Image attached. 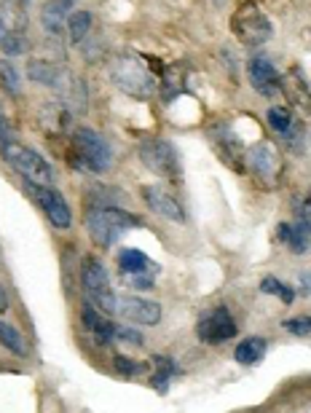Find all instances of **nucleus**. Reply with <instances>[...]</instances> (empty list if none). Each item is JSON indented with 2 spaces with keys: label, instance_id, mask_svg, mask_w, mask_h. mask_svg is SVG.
<instances>
[{
  "label": "nucleus",
  "instance_id": "6e6552de",
  "mask_svg": "<svg viewBox=\"0 0 311 413\" xmlns=\"http://www.w3.org/2000/svg\"><path fill=\"white\" fill-rule=\"evenodd\" d=\"M196 336L204 344H223L228 338L237 336V322L228 314V309H212L209 314H204L199 325H196Z\"/></svg>",
  "mask_w": 311,
  "mask_h": 413
},
{
  "label": "nucleus",
  "instance_id": "0eeeda50",
  "mask_svg": "<svg viewBox=\"0 0 311 413\" xmlns=\"http://www.w3.org/2000/svg\"><path fill=\"white\" fill-rule=\"evenodd\" d=\"M234 30H237V35L247 46H260L263 41L271 38V22L255 6H247L234 19Z\"/></svg>",
  "mask_w": 311,
  "mask_h": 413
},
{
  "label": "nucleus",
  "instance_id": "4468645a",
  "mask_svg": "<svg viewBox=\"0 0 311 413\" xmlns=\"http://www.w3.org/2000/svg\"><path fill=\"white\" fill-rule=\"evenodd\" d=\"M67 16H70V0H48L41 8L46 32H60L62 27H67Z\"/></svg>",
  "mask_w": 311,
  "mask_h": 413
},
{
  "label": "nucleus",
  "instance_id": "e433bc0d",
  "mask_svg": "<svg viewBox=\"0 0 311 413\" xmlns=\"http://www.w3.org/2000/svg\"><path fill=\"white\" fill-rule=\"evenodd\" d=\"M290 231H293L290 223H282L279 231H277V233H279V242H287V239H290Z\"/></svg>",
  "mask_w": 311,
  "mask_h": 413
},
{
  "label": "nucleus",
  "instance_id": "f257e3e1",
  "mask_svg": "<svg viewBox=\"0 0 311 413\" xmlns=\"http://www.w3.org/2000/svg\"><path fill=\"white\" fill-rule=\"evenodd\" d=\"M91 239L100 247H113V242H119L121 236L129 229L140 226V217L124 212L119 207H91L89 217H86Z\"/></svg>",
  "mask_w": 311,
  "mask_h": 413
},
{
  "label": "nucleus",
  "instance_id": "c9c22d12",
  "mask_svg": "<svg viewBox=\"0 0 311 413\" xmlns=\"http://www.w3.org/2000/svg\"><path fill=\"white\" fill-rule=\"evenodd\" d=\"M300 217H303L306 223H311V194H309V199L303 201V207H300Z\"/></svg>",
  "mask_w": 311,
  "mask_h": 413
},
{
  "label": "nucleus",
  "instance_id": "aec40b11",
  "mask_svg": "<svg viewBox=\"0 0 311 413\" xmlns=\"http://www.w3.org/2000/svg\"><path fill=\"white\" fill-rule=\"evenodd\" d=\"M250 164L258 175H266V177H274L277 172V156L268 145H258L250 151Z\"/></svg>",
  "mask_w": 311,
  "mask_h": 413
},
{
  "label": "nucleus",
  "instance_id": "a878e982",
  "mask_svg": "<svg viewBox=\"0 0 311 413\" xmlns=\"http://www.w3.org/2000/svg\"><path fill=\"white\" fill-rule=\"evenodd\" d=\"M287 245H290L293 252H306L309 245H311V223H306V220L300 217L296 226H293V231H290Z\"/></svg>",
  "mask_w": 311,
  "mask_h": 413
},
{
  "label": "nucleus",
  "instance_id": "412c9836",
  "mask_svg": "<svg viewBox=\"0 0 311 413\" xmlns=\"http://www.w3.org/2000/svg\"><path fill=\"white\" fill-rule=\"evenodd\" d=\"M0 48H3V54H6V57H22V54H27V51H30V41H27V35H25V32L8 30L3 38H0Z\"/></svg>",
  "mask_w": 311,
  "mask_h": 413
},
{
  "label": "nucleus",
  "instance_id": "39448f33",
  "mask_svg": "<svg viewBox=\"0 0 311 413\" xmlns=\"http://www.w3.org/2000/svg\"><path fill=\"white\" fill-rule=\"evenodd\" d=\"M25 191H27L32 199H35V204H38L46 215H48V220H51L57 229H70V223H73V212H70L67 201L62 199V194L57 191V188L25 180Z\"/></svg>",
  "mask_w": 311,
  "mask_h": 413
},
{
  "label": "nucleus",
  "instance_id": "c756f323",
  "mask_svg": "<svg viewBox=\"0 0 311 413\" xmlns=\"http://www.w3.org/2000/svg\"><path fill=\"white\" fill-rule=\"evenodd\" d=\"M268 123H271V129H277L279 135H287V132L293 129V116H290L287 107H271V110H268Z\"/></svg>",
  "mask_w": 311,
  "mask_h": 413
},
{
  "label": "nucleus",
  "instance_id": "72a5a7b5",
  "mask_svg": "<svg viewBox=\"0 0 311 413\" xmlns=\"http://www.w3.org/2000/svg\"><path fill=\"white\" fill-rule=\"evenodd\" d=\"M11 142H16L14 140V129H11V121L0 113V151L6 148V145H11Z\"/></svg>",
  "mask_w": 311,
  "mask_h": 413
},
{
  "label": "nucleus",
  "instance_id": "4be33fe9",
  "mask_svg": "<svg viewBox=\"0 0 311 413\" xmlns=\"http://www.w3.org/2000/svg\"><path fill=\"white\" fill-rule=\"evenodd\" d=\"M89 30H91L89 11H73V14L67 16V35H70V43H81Z\"/></svg>",
  "mask_w": 311,
  "mask_h": 413
},
{
  "label": "nucleus",
  "instance_id": "bb28decb",
  "mask_svg": "<svg viewBox=\"0 0 311 413\" xmlns=\"http://www.w3.org/2000/svg\"><path fill=\"white\" fill-rule=\"evenodd\" d=\"M89 301L97 309H100V311H105V314H116V311H119V298L113 295V290H110V287H102V290H91L89 292Z\"/></svg>",
  "mask_w": 311,
  "mask_h": 413
},
{
  "label": "nucleus",
  "instance_id": "f3484780",
  "mask_svg": "<svg viewBox=\"0 0 311 413\" xmlns=\"http://www.w3.org/2000/svg\"><path fill=\"white\" fill-rule=\"evenodd\" d=\"M62 70L60 65H51V62H41L35 60L27 65V78L35 81V83H44V86H51V89H57L60 86V78H62Z\"/></svg>",
  "mask_w": 311,
  "mask_h": 413
},
{
  "label": "nucleus",
  "instance_id": "dca6fc26",
  "mask_svg": "<svg viewBox=\"0 0 311 413\" xmlns=\"http://www.w3.org/2000/svg\"><path fill=\"white\" fill-rule=\"evenodd\" d=\"M212 137L218 140V154H220L228 164H237V158H241V151H244L241 140H239L228 126H215Z\"/></svg>",
  "mask_w": 311,
  "mask_h": 413
},
{
  "label": "nucleus",
  "instance_id": "423d86ee",
  "mask_svg": "<svg viewBox=\"0 0 311 413\" xmlns=\"http://www.w3.org/2000/svg\"><path fill=\"white\" fill-rule=\"evenodd\" d=\"M140 158L143 164L153 172V175H161V177H175L180 172V161L175 148L166 142V140H145L140 145Z\"/></svg>",
  "mask_w": 311,
  "mask_h": 413
},
{
  "label": "nucleus",
  "instance_id": "b1692460",
  "mask_svg": "<svg viewBox=\"0 0 311 413\" xmlns=\"http://www.w3.org/2000/svg\"><path fill=\"white\" fill-rule=\"evenodd\" d=\"M0 92H6L8 97H19L22 92V78L8 60H0Z\"/></svg>",
  "mask_w": 311,
  "mask_h": 413
},
{
  "label": "nucleus",
  "instance_id": "5701e85b",
  "mask_svg": "<svg viewBox=\"0 0 311 413\" xmlns=\"http://www.w3.org/2000/svg\"><path fill=\"white\" fill-rule=\"evenodd\" d=\"M284 89L293 94V100H296L303 110H311V94H309V89H306V81L300 78V70H298V67L290 73V78L284 81Z\"/></svg>",
  "mask_w": 311,
  "mask_h": 413
},
{
  "label": "nucleus",
  "instance_id": "f03ea898",
  "mask_svg": "<svg viewBox=\"0 0 311 413\" xmlns=\"http://www.w3.org/2000/svg\"><path fill=\"white\" fill-rule=\"evenodd\" d=\"M73 164L78 169H86V172H105V169L113 164V151L110 145L105 142L102 135H97L89 126H81L73 132Z\"/></svg>",
  "mask_w": 311,
  "mask_h": 413
},
{
  "label": "nucleus",
  "instance_id": "a19ab883",
  "mask_svg": "<svg viewBox=\"0 0 311 413\" xmlns=\"http://www.w3.org/2000/svg\"><path fill=\"white\" fill-rule=\"evenodd\" d=\"M70 3H73V0H70Z\"/></svg>",
  "mask_w": 311,
  "mask_h": 413
},
{
  "label": "nucleus",
  "instance_id": "20e7f679",
  "mask_svg": "<svg viewBox=\"0 0 311 413\" xmlns=\"http://www.w3.org/2000/svg\"><path fill=\"white\" fill-rule=\"evenodd\" d=\"M0 154H3V158H6L25 180L38 183V185L54 183V169H51V164H48L41 154H35L32 148H25V145L11 142V145H6Z\"/></svg>",
  "mask_w": 311,
  "mask_h": 413
},
{
  "label": "nucleus",
  "instance_id": "473e14b6",
  "mask_svg": "<svg viewBox=\"0 0 311 413\" xmlns=\"http://www.w3.org/2000/svg\"><path fill=\"white\" fill-rule=\"evenodd\" d=\"M113 365H116V370L124 373V376H137V373H143V365H140V363H132V360H126V357H116Z\"/></svg>",
  "mask_w": 311,
  "mask_h": 413
},
{
  "label": "nucleus",
  "instance_id": "6ab92c4d",
  "mask_svg": "<svg viewBox=\"0 0 311 413\" xmlns=\"http://www.w3.org/2000/svg\"><path fill=\"white\" fill-rule=\"evenodd\" d=\"M263 354H266V341L252 336V338H244V341L239 344L234 357H237L239 365H255L258 360H263Z\"/></svg>",
  "mask_w": 311,
  "mask_h": 413
},
{
  "label": "nucleus",
  "instance_id": "ddd939ff",
  "mask_svg": "<svg viewBox=\"0 0 311 413\" xmlns=\"http://www.w3.org/2000/svg\"><path fill=\"white\" fill-rule=\"evenodd\" d=\"M119 266L124 274H156V271H159V266H153L148 255H145L143 250H134V247L121 250Z\"/></svg>",
  "mask_w": 311,
  "mask_h": 413
},
{
  "label": "nucleus",
  "instance_id": "9b49d317",
  "mask_svg": "<svg viewBox=\"0 0 311 413\" xmlns=\"http://www.w3.org/2000/svg\"><path fill=\"white\" fill-rule=\"evenodd\" d=\"M250 83L255 86V92L263 94V97H274L282 89V78L274 70L271 60L266 57H255L250 62Z\"/></svg>",
  "mask_w": 311,
  "mask_h": 413
},
{
  "label": "nucleus",
  "instance_id": "c85d7f7f",
  "mask_svg": "<svg viewBox=\"0 0 311 413\" xmlns=\"http://www.w3.org/2000/svg\"><path fill=\"white\" fill-rule=\"evenodd\" d=\"M89 199H91V207H119V191H113V188H102V185H94L89 191Z\"/></svg>",
  "mask_w": 311,
  "mask_h": 413
},
{
  "label": "nucleus",
  "instance_id": "f704fd0d",
  "mask_svg": "<svg viewBox=\"0 0 311 413\" xmlns=\"http://www.w3.org/2000/svg\"><path fill=\"white\" fill-rule=\"evenodd\" d=\"M116 338L126 341V344H134V346H143V336L134 327H116Z\"/></svg>",
  "mask_w": 311,
  "mask_h": 413
},
{
  "label": "nucleus",
  "instance_id": "a211bd4d",
  "mask_svg": "<svg viewBox=\"0 0 311 413\" xmlns=\"http://www.w3.org/2000/svg\"><path fill=\"white\" fill-rule=\"evenodd\" d=\"M81 279H84V287H86V292L91 290H102V287H110V276H107V271H105V266L100 263V260L94 258H86L84 260V269H81Z\"/></svg>",
  "mask_w": 311,
  "mask_h": 413
},
{
  "label": "nucleus",
  "instance_id": "f8f14e48",
  "mask_svg": "<svg viewBox=\"0 0 311 413\" xmlns=\"http://www.w3.org/2000/svg\"><path fill=\"white\" fill-rule=\"evenodd\" d=\"M73 121V110L65 102H48L41 107V126L46 132H67Z\"/></svg>",
  "mask_w": 311,
  "mask_h": 413
},
{
  "label": "nucleus",
  "instance_id": "2f4dec72",
  "mask_svg": "<svg viewBox=\"0 0 311 413\" xmlns=\"http://www.w3.org/2000/svg\"><path fill=\"white\" fill-rule=\"evenodd\" d=\"M126 285L129 287H137V290H150L153 287V274H124Z\"/></svg>",
  "mask_w": 311,
  "mask_h": 413
},
{
  "label": "nucleus",
  "instance_id": "1a4fd4ad",
  "mask_svg": "<svg viewBox=\"0 0 311 413\" xmlns=\"http://www.w3.org/2000/svg\"><path fill=\"white\" fill-rule=\"evenodd\" d=\"M119 314L134 325H159L161 322V306L156 301L137 298V295L119 298Z\"/></svg>",
  "mask_w": 311,
  "mask_h": 413
},
{
  "label": "nucleus",
  "instance_id": "4c0bfd02",
  "mask_svg": "<svg viewBox=\"0 0 311 413\" xmlns=\"http://www.w3.org/2000/svg\"><path fill=\"white\" fill-rule=\"evenodd\" d=\"M8 309V295H6V290L0 287V311H6Z\"/></svg>",
  "mask_w": 311,
  "mask_h": 413
},
{
  "label": "nucleus",
  "instance_id": "7c9ffc66",
  "mask_svg": "<svg viewBox=\"0 0 311 413\" xmlns=\"http://www.w3.org/2000/svg\"><path fill=\"white\" fill-rule=\"evenodd\" d=\"M293 336H309L311 333V317H293V320L282 322Z\"/></svg>",
  "mask_w": 311,
  "mask_h": 413
},
{
  "label": "nucleus",
  "instance_id": "cd10ccee",
  "mask_svg": "<svg viewBox=\"0 0 311 413\" xmlns=\"http://www.w3.org/2000/svg\"><path fill=\"white\" fill-rule=\"evenodd\" d=\"M178 373V365L172 363V360H166V357H159L156 360V376H153V386L159 389V392H166V384H169V379Z\"/></svg>",
  "mask_w": 311,
  "mask_h": 413
},
{
  "label": "nucleus",
  "instance_id": "393cba45",
  "mask_svg": "<svg viewBox=\"0 0 311 413\" xmlns=\"http://www.w3.org/2000/svg\"><path fill=\"white\" fill-rule=\"evenodd\" d=\"M260 292L282 298V304H284V306H290V304L296 301V290H293L290 285H282L277 276H263V279H260Z\"/></svg>",
  "mask_w": 311,
  "mask_h": 413
},
{
  "label": "nucleus",
  "instance_id": "ea45409f",
  "mask_svg": "<svg viewBox=\"0 0 311 413\" xmlns=\"http://www.w3.org/2000/svg\"><path fill=\"white\" fill-rule=\"evenodd\" d=\"M6 32H8V30H6V25H3V19H0V38H3Z\"/></svg>",
  "mask_w": 311,
  "mask_h": 413
},
{
  "label": "nucleus",
  "instance_id": "58836bf2",
  "mask_svg": "<svg viewBox=\"0 0 311 413\" xmlns=\"http://www.w3.org/2000/svg\"><path fill=\"white\" fill-rule=\"evenodd\" d=\"M300 282H303V290H311V274H303Z\"/></svg>",
  "mask_w": 311,
  "mask_h": 413
},
{
  "label": "nucleus",
  "instance_id": "7ed1b4c3",
  "mask_svg": "<svg viewBox=\"0 0 311 413\" xmlns=\"http://www.w3.org/2000/svg\"><path fill=\"white\" fill-rule=\"evenodd\" d=\"M110 78L121 92L132 97H150L156 92V78L150 76L145 65H140L137 57H116L110 65Z\"/></svg>",
  "mask_w": 311,
  "mask_h": 413
},
{
  "label": "nucleus",
  "instance_id": "2eb2a0df",
  "mask_svg": "<svg viewBox=\"0 0 311 413\" xmlns=\"http://www.w3.org/2000/svg\"><path fill=\"white\" fill-rule=\"evenodd\" d=\"M27 6H30V0H0V19H3L6 30H25V25H27Z\"/></svg>",
  "mask_w": 311,
  "mask_h": 413
},
{
  "label": "nucleus",
  "instance_id": "9d476101",
  "mask_svg": "<svg viewBox=\"0 0 311 413\" xmlns=\"http://www.w3.org/2000/svg\"><path fill=\"white\" fill-rule=\"evenodd\" d=\"M143 199H145V204H148L153 212L166 217V220H178V223L185 220L183 207L178 204V199H175L169 191H164L161 185H145V188H143Z\"/></svg>",
  "mask_w": 311,
  "mask_h": 413
}]
</instances>
